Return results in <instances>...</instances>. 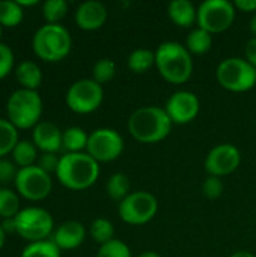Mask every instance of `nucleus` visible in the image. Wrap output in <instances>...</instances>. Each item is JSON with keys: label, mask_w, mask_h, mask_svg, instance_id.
I'll list each match as a JSON object with an SVG mask.
<instances>
[{"label": "nucleus", "mask_w": 256, "mask_h": 257, "mask_svg": "<svg viewBox=\"0 0 256 257\" xmlns=\"http://www.w3.org/2000/svg\"><path fill=\"white\" fill-rule=\"evenodd\" d=\"M62 251L59 250V247L51 241V239H45V241H38V242H29L20 257H60Z\"/></svg>", "instance_id": "obj_29"}, {"label": "nucleus", "mask_w": 256, "mask_h": 257, "mask_svg": "<svg viewBox=\"0 0 256 257\" xmlns=\"http://www.w3.org/2000/svg\"><path fill=\"white\" fill-rule=\"evenodd\" d=\"M104 99L103 86L92 78H81L74 81L65 95L66 107L77 114H89L100 108Z\"/></svg>", "instance_id": "obj_9"}, {"label": "nucleus", "mask_w": 256, "mask_h": 257, "mask_svg": "<svg viewBox=\"0 0 256 257\" xmlns=\"http://www.w3.org/2000/svg\"><path fill=\"white\" fill-rule=\"evenodd\" d=\"M42 98L38 90L17 89L6 102L8 120L20 130H33L42 117Z\"/></svg>", "instance_id": "obj_5"}, {"label": "nucleus", "mask_w": 256, "mask_h": 257, "mask_svg": "<svg viewBox=\"0 0 256 257\" xmlns=\"http://www.w3.org/2000/svg\"><path fill=\"white\" fill-rule=\"evenodd\" d=\"M124 152V139L113 128H98L89 133L86 154L97 163H110L118 160Z\"/></svg>", "instance_id": "obj_12"}, {"label": "nucleus", "mask_w": 256, "mask_h": 257, "mask_svg": "<svg viewBox=\"0 0 256 257\" xmlns=\"http://www.w3.org/2000/svg\"><path fill=\"white\" fill-rule=\"evenodd\" d=\"M213 47V35L201 27L193 29L186 38V48L193 56H202Z\"/></svg>", "instance_id": "obj_22"}, {"label": "nucleus", "mask_w": 256, "mask_h": 257, "mask_svg": "<svg viewBox=\"0 0 256 257\" xmlns=\"http://www.w3.org/2000/svg\"><path fill=\"white\" fill-rule=\"evenodd\" d=\"M66 0H47L42 3V17L47 24H59V21L68 14Z\"/></svg>", "instance_id": "obj_30"}, {"label": "nucleus", "mask_w": 256, "mask_h": 257, "mask_svg": "<svg viewBox=\"0 0 256 257\" xmlns=\"http://www.w3.org/2000/svg\"><path fill=\"white\" fill-rule=\"evenodd\" d=\"M95 257H133L131 256V250L130 247L121 241V239H113L104 245L100 247L98 253Z\"/></svg>", "instance_id": "obj_32"}, {"label": "nucleus", "mask_w": 256, "mask_h": 257, "mask_svg": "<svg viewBox=\"0 0 256 257\" xmlns=\"http://www.w3.org/2000/svg\"><path fill=\"white\" fill-rule=\"evenodd\" d=\"M234 6L238 11L256 14V0H235L234 2Z\"/></svg>", "instance_id": "obj_38"}, {"label": "nucleus", "mask_w": 256, "mask_h": 257, "mask_svg": "<svg viewBox=\"0 0 256 257\" xmlns=\"http://www.w3.org/2000/svg\"><path fill=\"white\" fill-rule=\"evenodd\" d=\"M54 229L53 215L44 208H21V211L15 215V233L29 242L50 239Z\"/></svg>", "instance_id": "obj_7"}, {"label": "nucleus", "mask_w": 256, "mask_h": 257, "mask_svg": "<svg viewBox=\"0 0 256 257\" xmlns=\"http://www.w3.org/2000/svg\"><path fill=\"white\" fill-rule=\"evenodd\" d=\"M18 142V130L8 119H0V158L9 155Z\"/></svg>", "instance_id": "obj_28"}, {"label": "nucleus", "mask_w": 256, "mask_h": 257, "mask_svg": "<svg viewBox=\"0 0 256 257\" xmlns=\"http://www.w3.org/2000/svg\"><path fill=\"white\" fill-rule=\"evenodd\" d=\"M2 35H3V27H2V24H0V42H2Z\"/></svg>", "instance_id": "obj_45"}, {"label": "nucleus", "mask_w": 256, "mask_h": 257, "mask_svg": "<svg viewBox=\"0 0 256 257\" xmlns=\"http://www.w3.org/2000/svg\"><path fill=\"white\" fill-rule=\"evenodd\" d=\"M164 110L172 123L186 125L193 122L201 111V101L190 90H177L166 101Z\"/></svg>", "instance_id": "obj_14"}, {"label": "nucleus", "mask_w": 256, "mask_h": 257, "mask_svg": "<svg viewBox=\"0 0 256 257\" xmlns=\"http://www.w3.org/2000/svg\"><path fill=\"white\" fill-rule=\"evenodd\" d=\"M21 211L20 196L15 190L9 187H0V217L2 220L15 218V215Z\"/></svg>", "instance_id": "obj_26"}, {"label": "nucleus", "mask_w": 256, "mask_h": 257, "mask_svg": "<svg viewBox=\"0 0 256 257\" xmlns=\"http://www.w3.org/2000/svg\"><path fill=\"white\" fill-rule=\"evenodd\" d=\"M89 134L80 126H69L62 134V149L65 154L86 152Z\"/></svg>", "instance_id": "obj_20"}, {"label": "nucleus", "mask_w": 256, "mask_h": 257, "mask_svg": "<svg viewBox=\"0 0 256 257\" xmlns=\"http://www.w3.org/2000/svg\"><path fill=\"white\" fill-rule=\"evenodd\" d=\"M172 120L166 110L157 105H145L136 108L127 122L130 136L145 145L163 142L172 131Z\"/></svg>", "instance_id": "obj_1"}, {"label": "nucleus", "mask_w": 256, "mask_h": 257, "mask_svg": "<svg viewBox=\"0 0 256 257\" xmlns=\"http://www.w3.org/2000/svg\"><path fill=\"white\" fill-rule=\"evenodd\" d=\"M5 242H6V233H5V230L2 227V223H0V250L3 248Z\"/></svg>", "instance_id": "obj_42"}, {"label": "nucleus", "mask_w": 256, "mask_h": 257, "mask_svg": "<svg viewBox=\"0 0 256 257\" xmlns=\"http://www.w3.org/2000/svg\"><path fill=\"white\" fill-rule=\"evenodd\" d=\"M223 182H222V178H217V176H208L204 182H202V193L207 199H211V200H216L219 199L222 194H223Z\"/></svg>", "instance_id": "obj_34"}, {"label": "nucleus", "mask_w": 256, "mask_h": 257, "mask_svg": "<svg viewBox=\"0 0 256 257\" xmlns=\"http://www.w3.org/2000/svg\"><path fill=\"white\" fill-rule=\"evenodd\" d=\"M24 18V9L15 0H0V24L2 27H17Z\"/></svg>", "instance_id": "obj_25"}, {"label": "nucleus", "mask_w": 256, "mask_h": 257, "mask_svg": "<svg viewBox=\"0 0 256 257\" xmlns=\"http://www.w3.org/2000/svg\"><path fill=\"white\" fill-rule=\"evenodd\" d=\"M130 178L124 173H113L106 182V193L115 202H122L131 191Z\"/></svg>", "instance_id": "obj_24"}, {"label": "nucleus", "mask_w": 256, "mask_h": 257, "mask_svg": "<svg viewBox=\"0 0 256 257\" xmlns=\"http://www.w3.org/2000/svg\"><path fill=\"white\" fill-rule=\"evenodd\" d=\"M89 235L101 247V245H104V244H107V242L115 239L113 223L110 220H107V218H103V217L95 218L91 223V226H89Z\"/></svg>", "instance_id": "obj_27"}, {"label": "nucleus", "mask_w": 256, "mask_h": 257, "mask_svg": "<svg viewBox=\"0 0 256 257\" xmlns=\"http://www.w3.org/2000/svg\"><path fill=\"white\" fill-rule=\"evenodd\" d=\"M0 223L6 235L15 233V218H6V220H2Z\"/></svg>", "instance_id": "obj_39"}, {"label": "nucleus", "mask_w": 256, "mask_h": 257, "mask_svg": "<svg viewBox=\"0 0 256 257\" xmlns=\"http://www.w3.org/2000/svg\"><path fill=\"white\" fill-rule=\"evenodd\" d=\"M237 9L229 0H205L198 6V27L214 33L228 30L235 20Z\"/></svg>", "instance_id": "obj_10"}, {"label": "nucleus", "mask_w": 256, "mask_h": 257, "mask_svg": "<svg viewBox=\"0 0 256 257\" xmlns=\"http://www.w3.org/2000/svg\"><path fill=\"white\" fill-rule=\"evenodd\" d=\"M59 161H60V157H57V154H41L36 161V166L39 169H42L44 172H47L48 175H51V173L56 175Z\"/></svg>", "instance_id": "obj_36"}, {"label": "nucleus", "mask_w": 256, "mask_h": 257, "mask_svg": "<svg viewBox=\"0 0 256 257\" xmlns=\"http://www.w3.org/2000/svg\"><path fill=\"white\" fill-rule=\"evenodd\" d=\"M137 257H163V256H161V254H158V253H155V251H145V253L139 254Z\"/></svg>", "instance_id": "obj_44"}, {"label": "nucleus", "mask_w": 256, "mask_h": 257, "mask_svg": "<svg viewBox=\"0 0 256 257\" xmlns=\"http://www.w3.org/2000/svg\"><path fill=\"white\" fill-rule=\"evenodd\" d=\"M241 164V152L235 145L222 143L214 146L204 163L205 172L210 176L223 178L234 173Z\"/></svg>", "instance_id": "obj_13"}, {"label": "nucleus", "mask_w": 256, "mask_h": 257, "mask_svg": "<svg viewBox=\"0 0 256 257\" xmlns=\"http://www.w3.org/2000/svg\"><path fill=\"white\" fill-rule=\"evenodd\" d=\"M158 212V200L149 191L130 193L119 205L118 214L121 220L130 226H143L154 220Z\"/></svg>", "instance_id": "obj_8"}, {"label": "nucleus", "mask_w": 256, "mask_h": 257, "mask_svg": "<svg viewBox=\"0 0 256 257\" xmlns=\"http://www.w3.org/2000/svg\"><path fill=\"white\" fill-rule=\"evenodd\" d=\"M50 239L59 247L60 251H63V250H75L86 239V227L80 221L69 220V221H65V223L59 224L54 229Z\"/></svg>", "instance_id": "obj_17"}, {"label": "nucleus", "mask_w": 256, "mask_h": 257, "mask_svg": "<svg viewBox=\"0 0 256 257\" xmlns=\"http://www.w3.org/2000/svg\"><path fill=\"white\" fill-rule=\"evenodd\" d=\"M249 29H250V32L253 33V36H256V14H253V17H252L250 21H249Z\"/></svg>", "instance_id": "obj_41"}, {"label": "nucleus", "mask_w": 256, "mask_h": 257, "mask_svg": "<svg viewBox=\"0 0 256 257\" xmlns=\"http://www.w3.org/2000/svg\"><path fill=\"white\" fill-rule=\"evenodd\" d=\"M18 173V167L12 160L0 158V187H8L15 182Z\"/></svg>", "instance_id": "obj_35"}, {"label": "nucleus", "mask_w": 256, "mask_h": 257, "mask_svg": "<svg viewBox=\"0 0 256 257\" xmlns=\"http://www.w3.org/2000/svg\"><path fill=\"white\" fill-rule=\"evenodd\" d=\"M193 56L177 41L161 42L155 50V68L170 84H184L193 74Z\"/></svg>", "instance_id": "obj_3"}, {"label": "nucleus", "mask_w": 256, "mask_h": 257, "mask_svg": "<svg viewBox=\"0 0 256 257\" xmlns=\"http://www.w3.org/2000/svg\"><path fill=\"white\" fill-rule=\"evenodd\" d=\"M109 12L104 3L98 0H86L78 5L74 14L75 24L86 32H94L101 29L107 21Z\"/></svg>", "instance_id": "obj_15"}, {"label": "nucleus", "mask_w": 256, "mask_h": 257, "mask_svg": "<svg viewBox=\"0 0 256 257\" xmlns=\"http://www.w3.org/2000/svg\"><path fill=\"white\" fill-rule=\"evenodd\" d=\"M116 75V65L112 59L103 57L100 60L95 62L94 68H92V80L97 81L98 84H106L109 81H112Z\"/></svg>", "instance_id": "obj_31"}, {"label": "nucleus", "mask_w": 256, "mask_h": 257, "mask_svg": "<svg viewBox=\"0 0 256 257\" xmlns=\"http://www.w3.org/2000/svg\"><path fill=\"white\" fill-rule=\"evenodd\" d=\"M14 187L20 197L29 202H41L50 196L53 190V179L51 175L35 164L30 167L18 169Z\"/></svg>", "instance_id": "obj_11"}, {"label": "nucleus", "mask_w": 256, "mask_h": 257, "mask_svg": "<svg viewBox=\"0 0 256 257\" xmlns=\"http://www.w3.org/2000/svg\"><path fill=\"white\" fill-rule=\"evenodd\" d=\"M11 157L18 169H24L35 166L39 158V154L32 140H20L11 152Z\"/></svg>", "instance_id": "obj_21"}, {"label": "nucleus", "mask_w": 256, "mask_h": 257, "mask_svg": "<svg viewBox=\"0 0 256 257\" xmlns=\"http://www.w3.org/2000/svg\"><path fill=\"white\" fill-rule=\"evenodd\" d=\"M32 48L38 59L56 63L63 60L72 48V38L62 24H42L32 38Z\"/></svg>", "instance_id": "obj_4"}, {"label": "nucleus", "mask_w": 256, "mask_h": 257, "mask_svg": "<svg viewBox=\"0 0 256 257\" xmlns=\"http://www.w3.org/2000/svg\"><path fill=\"white\" fill-rule=\"evenodd\" d=\"M56 178L59 184L68 190H88L100 178V163L86 152L63 154L59 161Z\"/></svg>", "instance_id": "obj_2"}, {"label": "nucleus", "mask_w": 256, "mask_h": 257, "mask_svg": "<svg viewBox=\"0 0 256 257\" xmlns=\"http://www.w3.org/2000/svg\"><path fill=\"white\" fill-rule=\"evenodd\" d=\"M62 134L56 123L41 120L32 130V142L41 154H57L62 149Z\"/></svg>", "instance_id": "obj_16"}, {"label": "nucleus", "mask_w": 256, "mask_h": 257, "mask_svg": "<svg viewBox=\"0 0 256 257\" xmlns=\"http://www.w3.org/2000/svg\"><path fill=\"white\" fill-rule=\"evenodd\" d=\"M244 59L256 68V36L250 38L244 47Z\"/></svg>", "instance_id": "obj_37"}, {"label": "nucleus", "mask_w": 256, "mask_h": 257, "mask_svg": "<svg viewBox=\"0 0 256 257\" xmlns=\"http://www.w3.org/2000/svg\"><path fill=\"white\" fill-rule=\"evenodd\" d=\"M167 17L178 27H192L198 23V8L190 0H172L167 5Z\"/></svg>", "instance_id": "obj_18"}, {"label": "nucleus", "mask_w": 256, "mask_h": 257, "mask_svg": "<svg viewBox=\"0 0 256 257\" xmlns=\"http://www.w3.org/2000/svg\"><path fill=\"white\" fill-rule=\"evenodd\" d=\"M15 65V56L12 48L8 44L0 42V80L6 78Z\"/></svg>", "instance_id": "obj_33"}, {"label": "nucleus", "mask_w": 256, "mask_h": 257, "mask_svg": "<svg viewBox=\"0 0 256 257\" xmlns=\"http://www.w3.org/2000/svg\"><path fill=\"white\" fill-rule=\"evenodd\" d=\"M216 78L229 92H249L256 86V68L244 57H226L219 63Z\"/></svg>", "instance_id": "obj_6"}, {"label": "nucleus", "mask_w": 256, "mask_h": 257, "mask_svg": "<svg viewBox=\"0 0 256 257\" xmlns=\"http://www.w3.org/2000/svg\"><path fill=\"white\" fill-rule=\"evenodd\" d=\"M229 257H255V254H252L250 251H246V250H240V251L232 253Z\"/></svg>", "instance_id": "obj_40"}, {"label": "nucleus", "mask_w": 256, "mask_h": 257, "mask_svg": "<svg viewBox=\"0 0 256 257\" xmlns=\"http://www.w3.org/2000/svg\"><path fill=\"white\" fill-rule=\"evenodd\" d=\"M17 2L20 3V6H21L23 9H24L26 6H35V5H38V3H39L38 0H33V2H21V0H17Z\"/></svg>", "instance_id": "obj_43"}, {"label": "nucleus", "mask_w": 256, "mask_h": 257, "mask_svg": "<svg viewBox=\"0 0 256 257\" xmlns=\"http://www.w3.org/2000/svg\"><path fill=\"white\" fill-rule=\"evenodd\" d=\"M15 78L20 83L21 89L38 90L42 83V71L39 65L33 60H23L20 62L15 69Z\"/></svg>", "instance_id": "obj_19"}, {"label": "nucleus", "mask_w": 256, "mask_h": 257, "mask_svg": "<svg viewBox=\"0 0 256 257\" xmlns=\"http://www.w3.org/2000/svg\"><path fill=\"white\" fill-rule=\"evenodd\" d=\"M127 66L134 74H145L155 66V51L148 48H137L131 51L127 59Z\"/></svg>", "instance_id": "obj_23"}]
</instances>
